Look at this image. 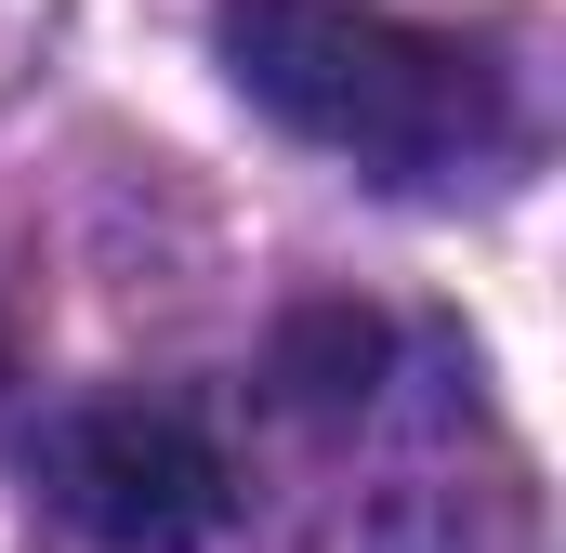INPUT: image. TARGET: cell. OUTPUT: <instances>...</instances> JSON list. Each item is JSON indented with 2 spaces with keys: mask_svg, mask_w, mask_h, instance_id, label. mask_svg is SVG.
I'll return each instance as SVG.
<instances>
[{
  "mask_svg": "<svg viewBox=\"0 0 566 553\" xmlns=\"http://www.w3.org/2000/svg\"><path fill=\"white\" fill-rule=\"evenodd\" d=\"M224 80L303 133L316 158L396 185V198H448L527 158V93L488 40H448L369 0H224Z\"/></svg>",
  "mask_w": 566,
  "mask_h": 553,
  "instance_id": "obj_1",
  "label": "cell"
},
{
  "mask_svg": "<svg viewBox=\"0 0 566 553\" xmlns=\"http://www.w3.org/2000/svg\"><path fill=\"white\" fill-rule=\"evenodd\" d=\"M40 488L80 541H119V553H185L224 528L238 474L211 448V421L171 409V396H93L40 435Z\"/></svg>",
  "mask_w": 566,
  "mask_h": 553,
  "instance_id": "obj_2",
  "label": "cell"
}]
</instances>
